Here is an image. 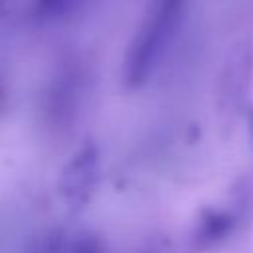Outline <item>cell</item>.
I'll use <instances>...</instances> for the list:
<instances>
[{
    "mask_svg": "<svg viewBox=\"0 0 253 253\" xmlns=\"http://www.w3.org/2000/svg\"><path fill=\"white\" fill-rule=\"evenodd\" d=\"M184 12V0H150L126 47L123 81L128 89L142 87L166 55Z\"/></svg>",
    "mask_w": 253,
    "mask_h": 253,
    "instance_id": "obj_1",
    "label": "cell"
},
{
    "mask_svg": "<svg viewBox=\"0 0 253 253\" xmlns=\"http://www.w3.org/2000/svg\"><path fill=\"white\" fill-rule=\"evenodd\" d=\"M101 182V150L95 142H83L65 162L57 178V192L71 210L85 208Z\"/></svg>",
    "mask_w": 253,
    "mask_h": 253,
    "instance_id": "obj_2",
    "label": "cell"
},
{
    "mask_svg": "<svg viewBox=\"0 0 253 253\" xmlns=\"http://www.w3.org/2000/svg\"><path fill=\"white\" fill-rule=\"evenodd\" d=\"M233 229V217L227 211L221 210H204L200 213L196 231H194V247L196 249H208L215 245L217 241L225 239Z\"/></svg>",
    "mask_w": 253,
    "mask_h": 253,
    "instance_id": "obj_3",
    "label": "cell"
},
{
    "mask_svg": "<svg viewBox=\"0 0 253 253\" xmlns=\"http://www.w3.org/2000/svg\"><path fill=\"white\" fill-rule=\"evenodd\" d=\"M77 2L79 0H34L32 8H34V16L40 22H51L71 12Z\"/></svg>",
    "mask_w": 253,
    "mask_h": 253,
    "instance_id": "obj_4",
    "label": "cell"
},
{
    "mask_svg": "<svg viewBox=\"0 0 253 253\" xmlns=\"http://www.w3.org/2000/svg\"><path fill=\"white\" fill-rule=\"evenodd\" d=\"M71 247V241L67 239L65 231H51L38 247V253H67Z\"/></svg>",
    "mask_w": 253,
    "mask_h": 253,
    "instance_id": "obj_5",
    "label": "cell"
},
{
    "mask_svg": "<svg viewBox=\"0 0 253 253\" xmlns=\"http://www.w3.org/2000/svg\"><path fill=\"white\" fill-rule=\"evenodd\" d=\"M67 253H105V245L97 235H81L71 241Z\"/></svg>",
    "mask_w": 253,
    "mask_h": 253,
    "instance_id": "obj_6",
    "label": "cell"
},
{
    "mask_svg": "<svg viewBox=\"0 0 253 253\" xmlns=\"http://www.w3.org/2000/svg\"><path fill=\"white\" fill-rule=\"evenodd\" d=\"M4 4H6V0H0V8H2V6H4Z\"/></svg>",
    "mask_w": 253,
    "mask_h": 253,
    "instance_id": "obj_7",
    "label": "cell"
}]
</instances>
